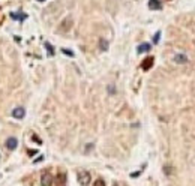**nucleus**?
<instances>
[{
	"label": "nucleus",
	"mask_w": 195,
	"mask_h": 186,
	"mask_svg": "<svg viewBox=\"0 0 195 186\" xmlns=\"http://www.w3.org/2000/svg\"><path fill=\"white\" fill-rule=\"evenodd\" d=\"M153 63H155V59H153V57H146V59L143 60V63H141V69L149 71V69L153 66Z\"/></svg>",
	"instance_id": "4"
},
{
	"label": "nucleus",
	"mask_w": 195,
	"mask_h": 186,
	"mask_svg": "<svg viewBox=\"0 0 195 186\" xmlns=\"http://www.w3.org/2000/svg\"><path fill=\"white\" fill-rule=\"evenodd\" d=\"M24 116H26V110H24L23 107H17V108L12 110V117H14V119L21 120V119H24Z\"/></svg>",
	"instance_id": "3"
},
{
	"label": "nucleus",
	"mask_w": 195,
	"mask_h": 186,
	"mask_svg": "<svg viewBox=\"0 0 195 186\" xmlns=\"http://www.w3.org/2000/svg\"><path fill=\"white\" fill-rule=\"evenodd\" d=\"M174 62L179 65H185V63H188V57H186V54H177L174 57Z\"/></svg>",
	"instance_id": "7"
},
{
	"label": "nucleus",
	"mask_w": 195,
	"mask_h": 186,
	"mask_svg": "<svg viewBox=\"0 0 195 186\" xmlns=\"http://www.w3.org/2000/svg\"><path fill=\"white\" fill-rule=\"evenodd\" d=\"M6 147H8V150H15L18 146V140L15 138V137H9L8 140H6Z\"/></svg>",
	"instance_id": "5"
},
{
	"label": "nucleus",
	"mask_w": 195,
	"mask_h": 186,
	"mask_svg": "<svg viewBox=\"0 0 195 186\" xmlns=\"http://www.w3.org/2000/svg\"><path fill=\"white\" fill-rule=\"evenodd\" d=\"M12 17H14V18H20V20L26 18V15H24V14H20V15H17V14H12Z\"/></svg>",
	"instance_id": "12"
},
{
	"label": "nucleus",
	"mask_w": 195,
	"mask_h": 186,
	"mask_svg": "<svg viewBox=\"0 0 195 186\" xmlns=\"http://www.w3.org/2000/svg\"><path fill=\"white\" fill-rule=\"evenodd\" d=\"M159 38H161V32H158V33H156V35H155V39H153V42H155V44H156V42H158V41H159Z\"/></svg>",
	"instance_id": "13"
},
{
	"label": "nucleus",
	"mask_w": 195,
	"mask_h": 186,
	"mask_svg": "<svg viewBox=\"0 0 195 186\" xmlns=\"http://www.w3.org/2000/svg\"><path fill=\"white\" fill-rule=\"evenodd\" d=\"M164 171H165L167 174H170V173H171V168H170V167H167V168H164Z\"/></svg>",
	"instance_id": "14"
},
{
	"label": "nucleus",
	"mask_w": 195,
	"mask_h": 186,
	"mask_svg": "<svg viewBox=\"0 0 195 186\" xmlns=\"http://www.w3.org/2000/svg\"><path fill=\"white\" fill-rule=\"evenodd\" d=\"M41 185L42 186H51L53 185V176L50 173H44L41 176Z\"/></svg>",
	"instance_id": "2"
},
{
	"label": "nucleus",
	"mask_w": 195,
	"mask_h": 186,
	"mask_svg": "<svg viewBox=\"0 0 195 186\" xmlns=\"http://www.w3.org/2000/svg\"><path fill=\"white\" fill-rule=\"evenodd\" d=\"M114 186H119V185H114Z\"/></svg>",
	"instance_id": "17"
},
{
	"label": "nucleus",
	"mask_w": 195,
	"mask_h": 186,
	"mask_svg": "<svg viewBox=\"0 0 195 186\" xmlns=\"http://www.w3.org/2000/svg\"><path fill=\"white\" fill-rule=\"evenodd\" d=\"M63 53H65V54H69V56H74V53H72V51H68V50H63Z\"/></svg>",
	"instance_id": "15"
},
{
	"label": "nucleus",
	"mask_w": 195,
	"mask_h": 186,
	"mask_svg": "<svg viewBox=\"0 0 195 186\" xmlns=\"http://www.w3.org/2000/svg\"><path fill=\"white\" fill-rule=\"evenodd\" d=\"M149 8L153 11H159V9H162V3L159 0H149Z\"/></svg>",
	"instance_id": "6"
},
{
	"label": "nucleus",
	"mask_w": 195,
	"mask_h": 186,
	"mask_svg": "<svg viewBox=\"0 0 195 186\" xmlns=\"http://www.w3.org/2000/svg\"><path fill=\"white\" fill-rule=\"evenodd\" d=\"M38 2H45V0H38Z\"/></svg>",
	"instance_id": "16"
},
{
	"label": "nucleus",
	"mask_w": 195,
	"mask_h": 186,
	"mask_svg": "<svg viewBox=\"0 0 195 186\" xmlns=\"http://www.w3.org/2000/svg\"><path fill=\"white\" fill-rule=\"evenodd\" d=\"M99 44H101V50H102V51H107V50H108V42H107V41L101 39V42H99Z\"/></svg>",
	"instance_id": "9"
},
{
	"label": "nucleus",
	"mask_w": 195,
	"mask_h": 186,
	"mask_svg": "<svg viewBox=\"0 0 195 186\" xmlns=\"http://www.w3.org/2000/svg\"><path fill=\"white\" fill-rule=\"evenodd\" d=\"M93 186H105V182H104L102 179H98V180L93 183Z\"/></svg>",
	"instance_id": "11"
},
{
	"label": "nucleus",
	"mask_w": 195,
	"mask_h": 186,
	"mask_svg": "<svg viewBox=\"0 0 195 186\" xmlns=\"http://www.w3.org/2000/svg\"><path fill=\"white\" fill-rule=\"evenodd\" d=\"M45 48H47L48 54H50V56H53V54H54V48L51 47V44H48V42H47V44H45Z\"/></svg>",
	"instance_id": "10"
},
{
	"label": "nucleus",
	"mask_w": 195,
	"mask_h": 186,
	"mask_svg": "<svg viewBox=\"0 0 195 186\" xmlns=\"http://www.w3.org/2000/svg\"><path fill=\"white\" fill-rule=\"evenodd\" d=\"M92 180V176H90L89 171H80L78 173V182L81 186H87Z\"/></svg>",
	"instance_id": "1"
},
{
	"label": "nucleus",
	"mask_w": 195,
	"mask_h": 186,
	"mask_svg": "<svg viewBox=\"0 0 195 186\" xmlns=\"http://www.w3.org/2000/svg\"><path fill=\"white\" fill-rule=\"evenodd\" d=\"M150 48H152V45H150V44H147V42H144V44H141V45L137 48V51L141 54V53H147V51H150Z\"/></svg>",
	"instance_id": "8"
}]
</instances>
